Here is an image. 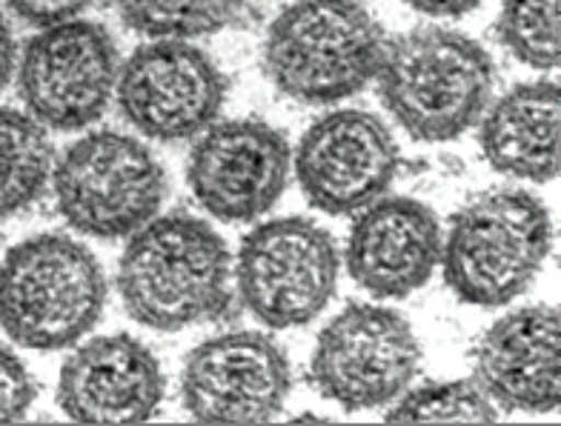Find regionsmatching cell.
Instances as JSON below:
<instances>
[{"label": "cell", "instance_id": "cell-18", "mask_svg": "<svg viewBox=\"0 0 561 426\" xmlns=\"http://www.w3.org/2000/svg\"><path fill=\"white\" fill-rule=\"evenodd\" d=\"M55 152L46 126L30 112L0 106V218L15 215L44 195Z\"/></svg>", "mask_w": 561, "mask_h": 426}, {"label": "cell", "instance_id": "cell-21", "mask_svg": "<svg viewBox=\"0 0 561 426\" xmlns=\"http://www.w3.org/2000/svg\"><path fill=\"white\" fill-rule=\"evenodd\" d=\"M504 49L533 69H556L561 60V0H504L499 15Z\"/></svg>", "mask_w": 561, "mask_h": 426}, {"label": "cell", "instance_id": "cell-10", "mask_svg": "<svg viewBox=\"0 0 561 426\" xmlns=\"http://www.w3.org/2000/svg\"><path fill=\"white\" fill-rule=\"evenodd\" d=\"M293 390L287 353L264 332H224L195 346L184 364L181 398L201 424L255 426L284 410Z\"/></svg>", "mask_w": 561, "mask_h": 426}, {"label": "cell", "instance_id": "cell-4", "mask_svg": "<svg viewBox=\"0 0 561 426\" xmlns=\"http://www.w3.org/2000/svg\"><path fill=\"white\" fill-rule=\"evenodd\" d=\"M553 243L550 215L516 186L490 189L453 215L442 241L447 287L473 307H502L525 292Z\"/></svg>", "mask_w": 561, "mask_h": 426}, {"label": "cell", "instance_id": "cell-20", "mask_svg": "<svg viewBox=\"0 0 561 426\" xmlns=\"http://www.w3.org/2000/svg\"><path fill=\"white\" fill-rule=\"evenodd\" d=\"M385 418L387 424H493L499 410L476 378H458L404 390Z\"/></svg>", "mask_w": 561, "mask_h": 426}, {"label": "cell", "instance_id": "cell-23", "mask_svg": "<svg viewBox=\"0 0 561 426\" xmlns=\"http://www.w3.org/2000/svg\"><path fill=\"white\" fill-rule=\"evenodd\" d=\"M12 15L35 23L41 30L81 18L95 0H3Z\"/></svg>", "mask_w": 561, "mask_h": 426}, {"label": "cell", "instance_id": "cell-13", "mask_svg": "<svg viewBox=\"0 0 561 426\" xmlns=\"http://www.w3.org/2000/svg\"><path fill=\"white\" fill-rule=\"evenodd\" d=\"M293 170L287 138L264 120L209 124L195 140L186 181L209 215L255 221L284 195Z\"/></svg>", "mask_w": 561, "mask_h": 426}, {"label": "cell", "instance_id": "cell-24", "mask_svg": "<svg viewBox=\"0 0 561 426\" xmlns=\"http://www.w3.org/2000/svg\"><path fill=\"white\" fill-rule=\"evenodd\" d=\"M404 3L427 18H458L479 9L484 0H404Z\"/></svg>", "mask_w": 561, "mask_h": 426}, {"label": "cell", "instance_id": "cell-11", "mask_svg": "<svg viewBox=\"0 0 561 426\" xmlns=\"http://www.w3.org/2000/svg\"><path fill=\"white\" fill-rule=\"evenodd\" d=\"M126 124L147 138H198L221 112L227 81L207 51L186 41H152L133 51L115 83Z\"/></svg>", "mask_w": 561, "mask_h": 426}, {"label": "cell", "instance_id": "cell-3", "mask_svg": "<svg viewBox=\"0 0 561 426\" xmlns=\"http://www.w3.org/2000/svg\"><path fill=\"white\" fill-rule=\"evenodd\" d=\"M385 46V30L358 0H296L266 32L264 69L280 95L324 106L362 92Z\"/></svg>", "mask_w": 561, "mask_h": 426}, {"label": "cell", "instance_id": "cell-14", "mask_svg": "<svg viewBox=\"0 0 561 426\" xmlns=\"http://www.w3.org/2000/svg\"><path fill=\"white\" fill-rule=\"evenodd\" d=\"M156 353L133 335H101L81 344L60 369L58 404L67 418L92 426L144 424L163 401Z\"/></svg>", "mask_w": 561, "mask_h": 426}, {"label": "cell", "instance_id": "cell-25", "mask_svg": "<svg viewBox=\"0 0 561 426\" xmlns=\"http://www.w3.org/2000/svg\"><path fill=\"white\" fill-rule=\"evenodd\" d=\"M15 35H12V26L0 12V89L7 87L9 78H12V69H15Z\"/></svg>", "mask_w": 561, "mask_h": 426}, {"label": "cell", "instance_id": "cell-1", "mask_svg": "<svg viewBox=\"0 0 561 426\" xmlns=\"http://www.w3.org/2000/svg\"><path fill=\"white\" fill-rule=\"evenodd\" d=\"M126 315L178 332L221 321L232 309V255L224 238L193 215H163L129 235L118 264Z\"/></svg>", "mask_w": 561, "mask_h": 426}, {"label": "cell", "instance_id": "cell-12", "mask_svg": "<svg viewBox=\"0 0 561 426\" xmlns=\"http://www.w3.org/2000/svg\"><path fill=\"white\" fill-rule=\"evenodd\" d=\"M304 195L327 215H358L385 198L399 172L390 126L362 110H335L304 133L296 152Z\"/></svg>", "mask_w": 561, "mask_h": 426}, {"label": "cell", "instance_id": "cell-17", "mask_svg": "<svg viewBox=\"0 0 561 426\" xmlns=\"http://www.w3.org/2000/svg\"><path fill=\"white\" fill-rule=\"evenodd\" d=\"M481 152L495 172L547 184L561 163V95L550 81L522 83L481 115Z\"/></svg>", "mask_w": 561, "mask_h": 426}, {"label": "cell", "instance_id": "cell-7", "mask_svg": "<svg viewBox=\"0 0 561 426\" xmlns=\"http://www.w3.org/2000/svg\"><path fill=\"white\" fill-rule=\"evenodd\" d=\"M333 235L307 218H275L241 241L232 278L238 298L273 330L316 321L339 287Z\"/></svg>", "mask_w": 561, "mask_h": 426}, {"label": "cell", "instance_id": "cell-15", "mask_svg": "<svg viewBox=\"0 0 561 426\" xmlns=\"http://www.w3.org/2000/svg\"><path fill=\"white\" fill-rule=\"evenodd\" d=\"M473 378L495 410L527 415L559 410V309L536 303L495 321L476 346Z\"/></svg>", "mask_w": 561, "mask_h": 426}, {"label": "cell", "instance_id": "cell-6", "mask_svg": "<svg viewBox=\"0 0 561 426\" xmlns=\"http://www.w3.org/2000/svg\"><path fill=\"white\" fill-rule=\"evenodd\" d=\"M58 212L89 238H129L158 215L167 175L138 138L124 133H89L75 140L53 166Z\"/></svg>", "mask_w": 561, "mask_h": 426}, {"label": "cell", "instance_id": "cell-22", "mask_svg": "<svg viewBox=\"0 0 561 426\" xmlns=\"http://www.w3.org/2000/svg\"><path fill=\"white\" fill-rule=\"evenodd\" d=\"M35 404V381L9 346L0 344V424H15Z\"/></svg>", "mask_w": 561, "mask_h": 426}, {"label": "cell", "instance_id": "cell-9", "mask_svg": "<svg viewBox=\"0 0 561 426\" xmlns=\"http://www.w3.org/2000/svg\"><path fill=\"white\" fill-rule=\"evenodd\" d=\"M118 49L101 23L46 26L26 44L18 87L32 118L46 129L75 133L95 124L118 83Z\"/></svg>", "mask_w": 561, "mask_h": 426}, {"label": "cell", "instance_id": "cell-8", "mask_svg": "<svg viewBox=\"0 0 561 426\" xmlns=\"http://www.w3.org/2000/svg\"><path fill=\"white\" fill-rule=\"evenodd\" d=\"M419 364V338L404 315L378 303H350L318 335L310 378L341 410H381L410 390Z\"/></svg>", "mask_w": 561, "mask_h": 426}, {"label": "cell", "instance_id": "cell-2", "mask_svg": "<svg viewBox=\"0 0 561 426\" xmlns=\"http://www.w3.org/2000/svg\"><path fill=\"white\" fill-rule=\"evenodd\" d=\"M378 97L410 138L442 143L481 120L495 87L488 49L442 26L399 35L376 72Z\"/></svg>", "mask_w": 561, "mask_h": 426}, {"label": "cell", "instance_id": "cell-16", "mask_svg": "<svg viewBox=\"0 0 561 426\" xmlns=\"http://www.w3.org/2000/svg\"><path fill=\"white\" fill-rule=\"evenodd\" d=\"M442 261V229L430 206L413 198H378L364 206L347 241V269L364 292L407 298Z\"/></svg>", "mask_w": 561, "mask_h": 426}, {"label": "cell", "instance_id": "cell-5", "mask_svg": "<svg viewBox=\"0 0 561 426\" xmlns=\"http://www.w3.org/2000/svg\"><path fill=\"white\" fill-rule=\"evenodd\" d=\"M106 278L98 257L67 235L18 243L0 264V330L26 349H64L98 324Z\"/></svg>", "mask_w": 561, "mask_h": 426}, {"label": "cell", "instance_id": "cell-19", "mask_svg": "<svg viewBox=\"0 0 561 426\" xmlns=\"http://www.w3.org/2000/svg\"><path fill=\"white\" fill-rule=\"evenodd\" d=\"M121 21L152 41H190L236 26L247 0H115Z\"/></svg>", "mask_w": 561, "mask_h": 426}]
</instances>
